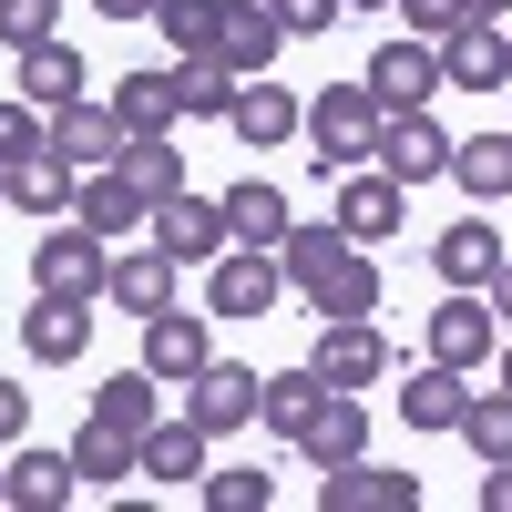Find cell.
I'll list each match as a JSON object with an SVG mask.
<instances>
[{
  "mask_svg": "<svg viewBox=\"0 0 512 512\" xmlns=\"http://www.w3.org/2000/svg\"><path fill=\"white\" fill-rule=\"evenodd\" d=\"M297 134H308L318 175H349V164H369V154H379V103H369V82H328L318 103H297Z\"/></svg>",
  "mask_w": 512,
  "mask_h": 512,
  "instance_id": "1",
  "label": "cell"
},
{
  "mask_svg": "<svg viewBox=\"0 0 512 512\" xmlns=\"http://www.w3.org/2000/svg\"><path fill=\"white\" fill-rule=\"evenodd\" d=\"M277 297H287V277H277L267 246H216L205 256V318H267Z\"/></svg>",
  "mask_w": 512,
  "mask_h": 512,
  "instance_id": "2",
  "label": "cell"
},
{
  "mask_svg": "<svg viewBox=\"0 0 512 512\" xmlns=\"http://www.w3.org/2000/svg\"><path fill=\"white\" fill-rule=\"evenodd\" d=\"M359 82H369V103H379V113H420V103L441 93V41H420V31H400V41H379Z\"/></svg>",
  "mask_w": 512,
  "mask_h": 512,
  "instance_id": "3",
  "label": "cell"
},
{
  "mask_svg": "<svg viewBox=\"0 0 512 512\" xmlns=\"http://www.w3.org/2000/svg\"><path fill=\"white\" fill-rule=\"evenodd\" d=\"M103 267H113V246L93 226H62V216H52V236L31 246V287L41 297H103Z\"/></svg>",
  "mask_w": 512,
  "mask_h": 512,
  "instance_id": "4",
  "label": "cell"
},
{
  "mask_svg": "<svg viewBox=\"0 0 512 512\" xmlns=\"http://www.w3.org/2000/svg\"><path fill=\"white\" fill-rule=\"evenodd\" d=\"M431 492H420V472H390V461H338V472H318V512H420Z\"/></svg>",
  "mask_w": 512,
  "mask_h": 512,
  "instance_id": "5",
  "label": "cell"
},
{
  "mask_svg": "<svg viewBox=\"0 0 512 512\" xmlns=\"http://www.w3.org/2000/svg\"><path fill=\"white\" fill-rule=\"evenodd\" d=\"M308 369L328 379V390H379V379H390V338H379L369 318H318Z\"/></svg>",
  "mask_w": 512,
  "mask_h": 512,
  "instance_id": "6",
  "label": "cell"
},
{
  "mask_svg": "<svg viewBox=\"0 0 512 512\" xmlns=\"http://www.w3.org/2000/svg\"><path fill=\"white\" fill-rule=\"evenodd\" d=\"M379 175L390 185H441L451 175V134L431 123V103L420 113H379Z\"/></svg>",
  "mask_w": 512,
  "mask_h": 512,
  "instance_id": "7",
  "label": "cell"
},
{
  "mask_svg": "<svg viewBox=\"0 0 512 512\" xmlns=\"http://www.w3.org/2000/svg\"><path fill=\"white\" fill-rule=\"evenodd\" d=\"M185 420H195L205 441L246 431V420H256V369H246V359H205V369L185 379Z\"/></svg>",
  "mask_w": 512,
  "mask_h": 512,
  "instance_id": "8",
  "label": "cell"
},
{
  "mask_svg": "<svg viewBox=\"0 0 512 512\" xmlns=\"http://www.w3.org/2000/svg\"><path fill=\"white\" fill-rule=\"evenodd\" d=\"M400 216H410V185H390V175H338V205H328V226L349 236V246H379V236H400Z\"/></svg>",
  "mask_w": 512,
  "mask_h": 512,
  "instance_id": "9",
  "label": "cell"
},
{
  "mask_svg": "<svg viewBox=\"0 0 512 512\" xmlns=\"http://www.w3.org/2000/svg\"><path fill=\"white\" fill-rule=\"evenodd\" d=\"M205 359H216V338H205V308H154V318H144V359H134V369H154L164 390H185Z\"/></svg>",
  "mask_w": 512,
  "mask_h": 512,
  "instance_id": "10",
  "label": "cell"
},
{
  "mask_svg": "<svg viewBox=\"0 0 512 512\" xmlns=\"http://www.w3.org/2000/svg\"><path fill=\"white\" fill-rule=\"evenodd\" d=\"M0 502H11V512H72V502H82L72 451H31V441H11V461H0Z\"/></svg>",
  "mask_w": 512,
  "mask_h": 512,
  "instance_id": "11",
  "label": "cell"
},
{
  "mask_svg": "<svg viewBox=\"0 0 512 512\" xmlns=\"http://www.w3.org/2000/svg\"><path fill=\"white\" fill-rule=\"evenodd\" d=\"M144 236L175 256V267H205V256L226 246V216H216V195H185V185H175V195H164L154 216H144Z\"/></svg>",
  "mask_w": 512,
  "mask_h": 512,
  "instance_id": "12",
  "label": "cell"
},
{
  "mask_svg": "<svg viewBox=\"0 0 512 512\" xmlns=\"http://www.w3.org/2000/svg\"><path fill=\"white\" fill-rule=\"evenodd\" d=\"M441 82H461V93H512V41H502V21L441 31Z\"/></svg>",
  "mask_w": 512,
  "mask_h": 512,
  "instance_id": "13",
  "label": "cell"
},
{
  "mask_svg": "<svg viewBox=\"0 0 512 512\" xmlns=\"http://www.w3.org/2000/svg\"><path fill=\"white\" fill-rule=\"evenodd\" d=\"M52 154L72 164V175H103V164H123V113L93 103V93L62 103V113H52Z\"/></svg>",
  "mask_w": 512,
  "mask_h": 512,
  "instance_id": "14",
  "label": "cell"
},
{
  "mask_svg": "<svg viewBox=\"0 0 512 512\" xmlns=\"http://www.w3.org/2000/svg\"><path fill=\"white\" fill-rule=\"evenodd\" d=\"M21 349L41 369H72L82 349H93V297H41L31 287V318H21Z\"/></svg>",
  "mask_w": 512,
  "mask_h": 512,
  "instance_id": "15",
  "label": "cell"
},
{
  "mask_svg": "<svg viewBox=\"0 0 512 512\" xmlns=\"http://www.w3.org/2000/svg\"><path fill=\"white\" fill-rule=\"evenodd\" d=\"M359 451H369L359 390H328V400L308 410V431H297V461H308V472H338V461H359Z\"/></svg>",
  "mask_w": 512,
  "mask_h": 512,
  "instance_id": "16",
  "label": "cell"
},
{
  "mask_svg": "<svg viewBox=\"0 0 512 512\" xmlns=\"http://www.w3.org/2000/svg\"><path fill=\"white\" fill-rule=\"evenodd\" d=\"M492 297L482 287H451V308H431V359H451V369H492Z\"/></svg>",
  "mask_w": 512,
  "mask_h": 512,
  "instance_id": "17",
  "label": "cell"
},
{
  "mask_svg": "<svg viewBox=\"0 0 512 512\" xmlns=\"http://www.w3.org/2000/svg\"><path fill=\"white\" fill-rule=\"evenodd\" d=\"M461 410H472V369H451V359H431V369H410V390H400V420L420 441H441V431H461Z\"/></svg>",
  "mask_w": 512,
  "mask_h": 512,
  "instance_id": "18",
  "label": "cell"
},
{
  "mask_svg": "<svg viewBox=\"0 0 512 512\" xmlns=\"http://www.w3.org/2000/svg\"><path fill=\"white\" fill-rule=\"evenodd\" d=\"M144 216H154V205L134 195V175H123V164H103V175H72V226H93L103 246H113V236H134Z\"/></svg>",
  "mask_w": 512,
  "mask_h": 512,
  "instance_id": "19",
  "label": "cell"
},
{
  "mask_svg": "<svg viewBox=\"0 0 512 512\" xmlns=\"http://www.w3.org/2000/svg\"><path fill=\"white\" fill-rule=\"evenodd\" d=\"M226 134H236L246 154H256V144H287V134H297V93H287L277 72H246L236 103H226Z\"/></svg>",
  "mask_w": 512,
  "mask_h": 512,
  "instance_id": "20",
  "label": "cell"
},
{
  "mask_svg": "<svg viewBox=\"0 0 512 512\" xmlns=\"http://www.w3.org/2000/svg\"><path fill=\"white\" fill-rule=\"evenodd\" d=\"M216 216H226V246H267V256H277V236L297 226V216H287V195H277L267 175H236V185L216 195Z\"/></svg>",
  "mask_w": 512,
  "mask_h": 512,
  "instance_id": "21",
  "label": "cell"
},
{
  "mask_svg": "<svg viewBox=\"0 0 512 512\" xmlns=\"http://www.w3.org/2000/svg\"><path fill=\"white\" fill-rule=\"evenodd\" d=\"M103 297H113V308H134V318L175 308V256H164L154 236H144V246H123L113 267H103Z\"/></svg>",
  "mask_w": 512,
  "mask_h": 512,
  "instance_id": "22",
  "label": "cell"
},
{
  "mask_svg": "<svg viewBox=\"0 0 512 512\" xmlns=\"http://www.w3.org/2000/svg\"><path fill=\"white\" fill-rule=\"evenodd\" d=\"M277 41H287V31H277L267 0H226V11H216V62H226L236 82H246V72H267V62H277Z\"/></svg>",
  "mask_w": 512,
  "mask_h": 512,
  "instance_id": "23",
  "label": "cell"
},
{
  "mask_svg": "<svg viewBox=\"0 0 512 512\" xmlns=\"http://www.w3.org/2000/svg\"><path fill=\"white\" fill-rule=\"evenodd\" d=\"M0 205H21V216H41V226H52V216H72V164H62L52 144H31L11 175H0Z\"/></svg>",
  "mask_w": 512,
  "mask_h": 512,
  "instance_id": "24",
  "label": "cell"
},
{
  "mask_svg": "<svg viewBox=\"0 0 512 512\" xmlns=\"http://www.w3.org/2000/svg\"><path fill=\"white\" fill-rule=\"evenodd\" d=\"M11 72H21V103H41V113H62V103H82V52L52 31V41H31V52H11Z\"/></svg>",
  "mask_w": 512,
  "mask_h": 512,
  "instance_id": "25",
  "label": "cell"
},
{
  "mask_svg": "<svg viewBox=\"0 0 512 512\" xmlns=\"http://www.w3.org/2000/svg\"><path fill=\"white\" fill-rule=\"evenodd\" d=\"M113 113H123V134H175V62H134L113 82Z\"/></svg>",
  "mask_w": 512,
  "mask_h": 512,
  "instance_id": "26",
  "label": "cell"
},
{
  "mask_svg": "<svg viewBox=\"0 0 512 512\" xmlns=\"http://www.w3.org/2000/svg\"><path fill=\"white\" fill-rule=\"evenodd\" d=\"M93 420L123 431V441H144L154 420H164V379H154V369H113L103 390H93Z\"/></svg>",
  "mask_w": 512,
  "mask_h": 512,
  "instance_id": "27",
  "label": "cell"
},
{
  "mask_svg": "<svg viewBox=\"0 0 512 512\" xmlns=\"http://www.w3.org/2000/svg\"><path fill=\"white\" fill-rule=\"evenodd\" d=\"M134 472H154L164 492H175V482H205V431H195L185 410H175V420H154V431L134 441Z\"/></svg>",
  "mask_w": 512,
  "mask_h": 512,
  "instance_id": "28",
  "label": "cell"
},
{
  "mask_svg": "<svg viewBox=\"0 0 512 512\" xmlns=\"http://www.w3.org/2000/svg\"><path fill=\"white\" fill-rule=\"evenodd\" d=\"M431 267H441L451 287H492V267H502V236H492V205H482V216H461V226H441V246H431Z\"/></svg>",
  "mask_w": 512,
  "mask_h": 512,
  "instance_id": "29",
  "label": "cell"
},
{
  "mask_svg": "<svg viewBox=\"0 0 512 512\" xmlns=\"http://www.w3.org/2000/svg\"><path fill=\"white\" fill-rule=\"evenodd\" d=\"M308 308H318V318H369V308H379V267H369V246H338V256H328V277L308 287Z\"/></svg>",
  "mask_w": 512,
  "mask_h": 512,
  "instance_id": "30",
  "label": "cell"
},
{
  "mask_svg": "<svg viewBox=\"0 0 512 512\" xmlns=\"http://www.w3.org/2000/svg\"><path fill=\"white\" fill-rule=\"evenodd\" d=\"M451 185L472 195V205H502L512 195V134H472V144L451 134Z\"/></svg>",
  "mask_w": 512,
  "mask_h": 512,
  "instance_id": "31",
  "label": "cell"
},
{
  "mask_svg": "<svg viewBox=\"0 0 512 512\" xmlns=\"http://www.w3.org/2000/svg\"><path fill=\"white\" fill-rule=\"evenodd\" d=\"M226 103H236V72L216 52H175V113L185 123H226Z\"/></svg>",
  "mask_w": 512,
  "mask_h": 512,
  "instance_id": "32",
  "label": "cell"
},
{
  "mask_svg": "<svg viewBox=\"0 0 512 512\" xmlns=\"http://www.w3.org/2000/svg\"><path fill=\"white\" fill-rule=\"evenodd\" d=\"M318 400H328V379H318V369H277V379H256V420H267L277 441L308 431V410H318Z\"/></svg>",
  "mask_w": 512,
  "mask_h": 512,
  "instance_id": "33",
  "label": "cell"
},
{
  "mask_svg": "<svg viewBox=\"0 0 512 512\" xmlns=\"http://www.w3.org/2000/svg\"><path fill=\"white\" fill-rule=\"evenodd\" d=\"M123 175H134L144 205H164V195L185 185V144L175 134H123Z\"/></svg>",
  "mask_w": 512,
  "mask_h": 512,
  "instance_id": "34",
  "label": "cell"
},
{
  "mask_svg": "<svg viewBox=\"0 0 512 512\" xmlns=\"http://www.w3.org/2000/svg\"><path fill=\"white\" fill-rule=\"evenodd\" d=\"M123 472H134V441L103 431V420H82V431H72V482H82V492H113Z\"/></svg>",
  "mask_w": 512,
  "mask_h": 512,
  "instance_id": "35",
  "label": "cell"
},
{
  "mask_svg": "<svg viewBox=\"0 0 512 512\" xmlns=\"http://www.w3.org/2000/svg\"><path fill=\"white\" fill-rule=\"evenodd\" d=\"M461 441H472V461H512V390H502V379H492V390H472Z\"/></svg>",
  "mask_w": 512,
  "mask_h": 512,
  "instance_id": "36",
  "label": "cell"
},
{
  "mask_svg": "<svg viewBox=\"0 0 512 512\" xmlns=\"http://www.w3.org/2000/svg\"><path fill=\"white\" fill-rule=\"evenodd\" d=\"M216 11H226V0H154L164 52H216Z\"/></svg>",
  "mask_w": 512,
  "mask_h": 512,
  "instance_id": "37",
  "label": "cell"
},
{
  "mask_svg": "<svg viewBox=\"0 0 512 512\" xmlns=\"http://www.w3.org/2000/svg\"><path fill=\"white\" fill-rule=\"evenodd\" d=\"M195 492H205V512H267L277 502V472H246V461H236V472H205Z\"/></svg>",
  "mask_w": 512,
  "mask_h": 512,
  "instance_id": "38",
  "label": "cell"
},
{
  "mask_svg": "<svg viewBox=\"0 0 512 512\" xmlns=\"http://www.w3.org/2000/svg\"><path fill=\"white\" fill-rule=\"evenodd\" d=\"M52 31H62V0H0V52H31Z\"/></svg>",
  "mask_w": 512,
  "mask_h": 512,
  "instance_id": "39",
  "label": "cell"
},
{
  "mask_svg": "<svg viewBox=\"0 0 512 512\" xmlns=\"http://www.w3.org/2000/svg\"><path fill=\"white\" fill-rule=\"evenodd\" d=\"M31 144H52V113H41V103H0V175H11Z\"/></svg>",
  "mask_w": 512,
  "mask_h": 512,
  "instance_id": "40",
  "label": "cell"
},
{
  "mask_svg": "<svg viewBox=\"0 0 512 512\" xmlns=\"http://www.w3.org/2000/svg\"><path fill=\"white\" fill-rule=\"evenodd\" d=\"M390 11L420 31V41H441V31H461V0H390Z\"/></svg>",
  "mask_w": 512,
  "mask_h": 512,
  "instance_id": "41",
  "label": "cell"
},
{
  "mask_svg": "<svg viewBox=\"0 0 512 512\" xmlns=\"http://www.w3.org/2000/svg\"><path fill=\"white\" fill-rule=\"evenodd\" d=\"M267 11H277V31L297 41V31H328V21H338V0H267Z\"/></svg>",
  "mask_w": 512,
  "mask_h": 512,
  "instance_id": "42",
  "label": "cell"
},
{
  "mask_svg": "<svg viewBox=\"0 0 512 512\" xmlns=\"http://www.w3.org/2000/svg\"><path fill=\"white\" fill-rule=\"evenodd\" d=\"M11 441H31V390L0 379V451H11Z\"/></svg>",
  "mask_w": 512,
  "mask_h": 512,
  "instance_id": "43",
  "label": "cell"
},
{
  "mask_svg": "<svg viewBox=\"0 0 512 512\" xmlns=\"http://www.w3.org/2000/svg\"><path fill=\"white\" fill-rule=\"evenodd\" d=\"M482 512H512V461H482V492H472Z\"/></svg>",
  "mask_w": 512,
  "mask_h": 512,
  "instance_id": "44",
  "label": "cell"
},
{
  "mask_svg": "<svg viewBox=\"0 0 512 512\" xmlns=\"http://www.w3.org/2000/svg\"><path fill=\"white\" fill-rule=\"evenodd\" d=\"M482 297H492V318L512 328V256H502V267H492V287H482Z\"/></svg>",
  "mask_w": 512,
  "mask_h": 512,
  "instance_id": "45",
  "label": "cell"
},
{
  "mask_svg": "<svg viewBox=\"0 0 512 512\" xmlns=\"http://www.w3.org/2000/svg\"><path fill=\"white\" fill-rule=\"evenodd\" d=\"M103 21H154V0H93Z\"/></svg>",
  "mask_w": 512,
  "mask_h": 512,
  "instance_id": "46",
  "label": "cell"
},
{
  "mask_svg": "<svg viewBox=\"0 0 512 512\" xmlns=\"http://www.w3.org/2000/svg\"><path fill=\"white\" fill-rule=\"evenodd\" d=\"M461 21H512V0H461Z\"/></svg>",
  "mask_w": 512,
  "mask_h": 512,
  "instance_id": "47",
  "label": "cell"
},
{
  "mask_svg": "<svg viewBox=\"0 0 512 512\" xmlns=\"http://www.w3.org/2000/svg\"><path fill=\"white\" fill-rule=\"evenodd\" d=\"M492 379H502V390H512V338H502V369H492Z\"/></svg>",
  "mask_w": 512,
  "mask_h": 512,
  "instance_id": "48",
  "label": "cell"
},
{
  "mask_svg": "<svg viewBox=\"0 0 512 512\" xmlns=\"http://www.w3.org/2000/svg\"><path fill=\"white\" fill-rule=\"evenodd\" d=\"M338 11H390V0H338Z\"/></svg>",
  "mask_w": 512,
  "mask_h": 512,
  "instance_id": "49",
  "label": "cell"
},
{
  "mask_svg": "<svg viewBox=\"0 0 512 512\" xmlns=\"http://www.w3.org/2000/svg\"><path fill=\"white\" fill-rule=\"evenodd\" d=\"M502 41H512V21H502Z\"/></svg>",
  "mask_w": 512,
  "mask_h": 512,
  "instance_id": "50",
  "label": "cell"
},
{
  "mask_svg": "<svg viewBox=\"0 0 512 512\" xmlns=\"http://www.w3.org/2000/svg\"><path fill=\"white\" fill-rule=\"evenodd\" d=\"M502 134H512V123H502Z\"/></svg>",
  "mask_w": 512,
  "mask_h": 512,
  "instance_id": "51",
  "label": "cell"
}]
</instances>
